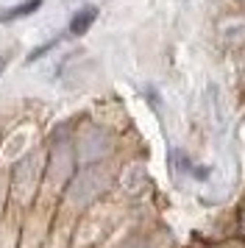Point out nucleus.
<instances>
[{
	"label": "nucleus",
	"mask_w": 245,
	"mask_h": 248,
	"mask_svg": "<svg viewBox=\"0 0 245 248\" xmlns=\"http://www.w3.org/2000/svg\"><path fill=\"white\" fill-rule=\"evenodd\" d=\"M59 42H61V36H56V39H50V42H42L36 50H31V53H28V64H31V62H36V59H42L45 53H50V50H53Z\"/></svg>",
	"instance_id": "obj_3"
},
{
	"label": "nucleus",
	"mask_w": 245,
	"mask_h": 248,
	"mask_svg": "<svg viewBox=\"0 0 245 248\" xmlns=\"http://www.w3.org/2000/svg\"><path fill=\"white\" fill-rule=\"evenodd\" d=\"M98 6H81L73 17H70V28H67V34L70 36H84L92 28V23L98 20Z\"/></svg>",
	"instance_id": "obj_1"
},
{
	"label": "nucleus",
	"mask_w": 245,
	"mask_h": 248,
	"mask_svg": "<svg viewBox=\"0 0 245 248\" xmlns=\"http://www.w3.org/2000/svg\"><path fill=\"white\" fill-rule=\"evenodd\" d=\"M6 64H9V56H0V73L6 70Z\"/></svg>",
	"instance_id": "obj_4"
},
{
	"label": "nucleus",
	"mask_w": 245,
	"mask_h": 248,
	"mask_svg": "<svg viewBox=\"0 0 245 248\" xmlns=\"http://www.w3.org/2000/svg\"><path fill=\"white\" fill-rule=\"evenodd\" d=\"M42 3L45 0H22V3H17V6H11L0 14V23H14V20H22V17H31L33 12L42 9Z\"/></svg>",
	"instance_id": "obj_2"
}]
</instances>
